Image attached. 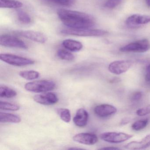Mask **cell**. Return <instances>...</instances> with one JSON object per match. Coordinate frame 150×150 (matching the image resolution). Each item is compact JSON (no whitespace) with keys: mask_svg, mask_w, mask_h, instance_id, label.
Returning <instances> with one entry per match:
<instances>
[{"mask_svg":"<svg viewBox=\"0 0 150 150\" xmlns=\"http://www.w3.org/2000/svg\"><path fill=\"white\" fill-rule=\"evenodd\" d=\"M0 59L3 62L15 66L21 67L33 64L35 61L32 59L10 54H1Z\"/></svg>","mask_w":150,"mask_h":150,"instance_id":"obj_5","label":"cell"},{"mask_svg":"<svg viewBox=\"0 0 150 150\" xmlns=\"http://www.w3.org/2000/svg\"><path fill=\"white\" fill-rule=\"evenodd\" d=\"M16 34L34 42L44 43L47 41V38L45 35L33 30H21L16 32Z\"/></svg>","mask_w":150,"mask_h":150,"instance_id":"obj_9","label":"cell"},{"mask_svg":"<svg viewBox=\"0 0 150 150\" xmlns=\"http://www.w3.org/2000/svg\"><path fill=\"white\" fill-rule=\"evenodd\" d=\"M33 98L36 102L45 105H53L57 103L59 100L57 95L53 93L36 95Z\"/></svg>","mask_w":150,"mask_h":150,"instance_id":"obj_11","label":"cell"},{"mask_svg":"<svg viewBox=\"0 0 150 150\" xmlns=\"http://www.w3.org/2000/svg\"><path fill=\"white\" fill-rule=\"evenodd\" d=\"M16 95V92L10 88L6 86H1L0 87V97L1 98H13Z\"/></svg>","mask_w":150,"mask_h":150,"instance_id":"obj_19","label":"cell"},{"mask_svg":"<svg viewBox=\"0 0 150 150\" xmlns=\"http://www.w3.org/2000/svg\"><path fill=\"white\" fill-rule=\"evenodd\" d=\"M146 72H147V74H146V79L147 81L150 80V64L147 67V68H146Z\"/></svg>","mask_w":150,"mask_h":150,"instance_id":"obj_30","label":"cell"},{"mask_svg":"<svg viewBox=\"0 0 150 150\" xmlns=\"http://www.w3.org/2000/svg\"><path fill=\"white\" fill-rule=\"evenodd\" d=\"M19 75L25 79L32 80L38 79L40 76V74L38 72L35 71H24L20 72Z\"/></svg>","mask_w":150,"mask_h":150,"instance_id":"obj_20","label":"cell"},{"mask_svg":"<svg viewBox=\"0 0 150 150\" xmlns=\"http://www.w3.org/2000/svg\"><path fill=\"white\" fill-rule=\"evenodd\" d=\"M56 87V84L51 80H43L35 81L27 83L25 88L27 91L34 93H45L53 90Z\"/></svg>","mask_w":150,"mask_h":150,"instance_id":"obj_3","label":"cell"},{"mask_svg":"<svg viewBox=\"0 0 150 150\" xmlns=\"http://www.w3.org/2000/svg\"><path fill=\"white\" fill-rule=\"evenodd\" d=\"M130 120L129 118H125V119H123L122 120V124L125 125L126 124L128 123L129 122Z\"/></svg>","mask_w":150,"mask_h":150,"instance_id":"obj_32","label":"cell"},{"mask_svg":"<svg viewBox=\"0 0 150 150\" xmlns=\"http://www.w3.org/2000/svg\"><path fill=\"white\" fill-rule=\"evenodd\" d=\"M100 150H118L119 148L115 147H106L103 148H100Z\"/></svg>","mask_w":150,"mask_h":150,"instance_id":"obj_31","label":"cell"},{"mask_svg":"<svg viewBox=\"0 0 150 150\" xmlns=\"http://www.w3.org/2000/svg\"><path fill=\"white\" fill-rule=\"evenodd\" d=\"M88 114L83 108H80L77 110L73 118V122L75 125L79 127H85L87 124Z\"/></svg>","mask_w":150,"mask_h":150,"instance_id":"obj_15","label":"cell"},{"mask_svg":"<svg viewBox=\"0 0 150 150\" xmlns=\"http://www.w3.org/2000/svg\"><path fill=\"white\" fill-rule=\"evenodd\" d=\"M133 137L132 134L122 132H109L102 133L100 137L102 140L108 143L119 144L127 141Z\"/></svg>","mask_w":150,"mask_h":150,"instance_id":"obj_6","label":"cell"},{"mask_svg":"<svg viewBox=\"0 0 150 150\" xmlns=\"http://www.w3.org/2000/svg\"><path fill=\"white\" fill-rule=\"evenodd\" d=\"M1 8H18L22 7L23 4L15 0H0Z\"/></svg>","mask_w":150,"mask_h":150,"instance_id":"obj_18","label":"cell"},{"mask_svg":"<svg viewBox=\"0 0 150 150\" xmlns=\"http://www.w3.org/2000/svg\"><path fill=\"white\" fill-rule=\"evenodd\" d=\"M150 146V134L146 135L140 141H133L124 146L125 148L129 150H140Z\"/></svg>","mask_w":150,"mask_h":150,"instance_id":"obj_14","label":"cell"},{"mask_svg":"<svg viewBox=\"0 0 150 150\" xmlns=\"http://www.w3.org/2000/svg\"><path fill=\"white\" fill-rule=\"evenodd\" d=\"M21 121L20 117L10 113L1 112L0 113V122L1 123H18Z\"/></svg>","mask_w":150,"mask_h":150,"instance_id":"obj_17","label":"cell"},{"mask_svg":"<svg viewBox=\"0 0 150 150\" xmlns=\"http://www.w3.org/2000/svg\"><path fill=\"white\" fill-rule=\"evenodd\" d=\"M20 107L18 104L7 102H0V109L2 110L16 111L20 109Z\"/></svg>","mask_w":150,"mask_h":150,"instance_id":"obj_22","label":"cell"},{"mask_svg":"<svg viewBox=\"0 0 150 150\" xmlns=\"http://www.w3.org/2000/svg\"><path fill=\"white\" fill-rule=\"evenodd\" d=\"M145 1L147 6L150 8V0H145Z\"/></svg>","mask_w":150,"mask_h":150,"instance_id":"obj_33","label":"cell"},{"mask_svg":"<svg viewBox=\"0 0 150 150\" xmlns=\"http://www.w3.org/2000/svg\"><path fill=\"white\" fill-rule=\"evenodd\" d=\"M142 97V93L141 92H137L133 93L131 97L132 101H138L141 99Z\"/></svg>","mask_w":150,"mask_h":150,"instance_id":"obj_29","label":"cell"},{"mask_svg":"<svg viewBox=\"0 0 150 150\" xmlns=\"http://www.w3.org/2000/svg\"><path fill=\"white\" fill-rule=\"evenodd\" d=\"M47 2L62 6L69 7L73 6L76 0H45Z\"/></svg>","mask_w":150,"mask_h":150,"instance_id":"obj_23","label":"cell"},{"mask_svg":"<svg viewBox=\"0 0 150 150\" xmlns=\"http://www.w3.org/2000/svg\"><path fill=\"white\" fill-rule=\"evenodd\" d=\"M136 114L139 116L143 117L150 114V105L144 108L139 109L137 110Z\"/></svg>","mask_w":150,"mask_h":150,"instance_id":"obj_28","label":"cell"},{"mask_svg":"<svg viewBox=\"0 0 150 150\" xmlns=\"http://www.w3.org/2000/svg\"><path fill=\"white\" fill-rule=\"evenodd\" d=\"M62 44L65 48L71 52L79 51L83 48V45L81 42L72 39L64 40Z\"/></svg>","mask_w":150,"mask_h":150,"instance_id":"obj_16","label":"cell"},{"mask_svg":"<svg viewBox=\"0 0 150 150\" xmlns=\"http://www.w3.org/2000/svg\"><path fill=\"white\" fill-rule=\"evenodd\" d=\"M58 57L62 60L71 61L74 59V56L68 51L63 49L59 50L57 52Z\"/></svg>","mask_w":150,"mask_h":150,"instance_id":"obj_21","label":"cell"},{"mask_svg":"<svg viewBox=\"0 0 150 150\" xmlns=\"http://www.w3.org/2000/svg\"><path fill=\"white\" fill-rule=\"evenodd\" d=\"M148 120L147 119H142L136 121L132 124V129L133 130L138 131L144 129L148 124Z\"/></svg>","mask_w":150,"mask_h":150,"instance_id":"obj_24","label":"cell"},{"mask_svg":"<svg viewBox=\"0 0 150 150\" xmlns=\"http://www.w3.org/2000/svg\"><path fill=\"white\" fill-rule=\"evenodd\" d=\"M63 35H71L81 37H100L105 35L108 32L103 30L88 28L73 29L69 28L62 30Z\"/></svg>","mask_w":150,"mask_h":150,"instance_id":"obj_2","label":"cell"},{"mask_svg":"<svg viewBox=\"0 0 150 150\" xmlns=\"http://www.w3.org/2000/svg\"><path fill=\"white\" fill-rule=\"evenodd\" d=\"M18 20L22 23L29 24L31 22V17L26 12L22 10H19L17 12Z\"/></svg>","mask_w":150,"mask_h":150,"instance_id":"obj_26","label":"cell"},{"mask_svg":"<svg viewBox=\"0 0 150 150\" xmlns=\"http://www.w3.org/2000/svg\"><path fill=\"white\" fill-rule=\"evenodd\" d=\"M150 48V43L146 39L138 40L130 43L120 48V51L124 52L142 53L147 51Z\"/></svg>","mask_w":150,"mask_h":150,"instance_id":"obj_4","label":"cell"},{"mask_svg":"<svg viewBox=\"0 0 150 150\" xmlns=\"http://www.w3.org/2000/svg\"><path fill=\"white\" fill-rule=\"evenodd\" d=\"M57 112L61 119L66 122H69L71 120V115L70 110L66 108L57 109Z\"/></svg>","mask_w":150,"mask_h":150,"instance_id":"obj_25","label":"cell"},{"mask_svg":"<svg viewBox=\"0 0 150 150\" xmlns=\"http://www.w3.org/2000/svg\"><path fill=\"white\" fill-rule=\"evenodd\" d=\"M132 62L131 60H117L109 65V71L116 75H120L128 71L132 66Z\"/></svg>","mask_w":150,"mask_h":150,"instance_id":"obj_8","label":"cell"},{"mask_svg":"<svg viewBox=\"0 0 150 150\" xmlns=\"http://www.w3.org/2000/svg\"><path fill=\"white\" fill-rule=\"evenodd\" d=\"M73 139L75 142L83 144L92 145L98 141V137L95 134L91 133H81L74 136Z\"/></svg>","mask_w":150,"mask_h":150,"instance_id":"obj_13","label":"cell"},{"mask_svg":"<svg viewBox=\"0 0 150 150\" xmlns=\"http://www.w3.org/2000/svg\"><path fill=\"white\" fill-rule=\"evenodd\" d=\"M0 44L2 46L10 48H19L27 50L28 46L21 39L13 36L2 35L0 37Z\"/></svg>","mask_w":150,"mask_h":150,"instance_id":"obj_7","label":"cell"},{"mask_svg":"<svg viewBox=\"0 0 150 150\" xmlns=\"http://www.w3.org/2000/svg\"><path fill=\"white\" fill-rule=\"evenodd\" d=\"M57 15L62 23L70 28H88L95 24L94 17L82 12L61 9Z\"/></svg>","mask_w":150,"mask_h":150,"instance_id":"obj_1","label":"cell"},{"mask_svg":"<svg viewBox=\"0 0 150 150\" xmlns=\"http://www.w3.org/2000/svg\"><path fill=\"white\" fill-rule=\"evenodd\" d=\"M122 0H108L104 5V7L109 9H113L119 6Z\"/></svg>","mask_w":150,"mask_h":150,"instance_id":"obj_27","label":"cell"},{"mask_svg":"<svg viewBox=\"0 0 150 150\" xmlns=\"http://www.w3.org/2000/svg\"><path fill=\"white\" fill-rule=\"evenodd\" d=\"M95 114L100 117H107L116 113L117 109L115 106L108 104L97 105L94 109Z\"/></svg>","mask_w":150,"mask_h":150,"instance_id":"obj_12","label":"cell"},{"mask_svg":"<svg viewBox=\"0 0 150 150\" xmlns=\"http://www.w3.org/2000/svg\"><path fill=\"white\" fill-rule=\"evenodd\" d=\"M150 22V16L144 15L134 14L127 18L126 24L131 28H136Z\"/></svg>","mask_w":150,"mask_h":150,"instance_id":"obj_10","label":"cell"}]
</instances>
